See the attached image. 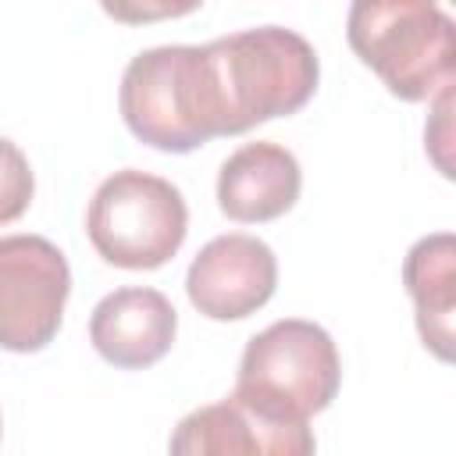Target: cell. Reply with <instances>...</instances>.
I'll use <instances>...</instances> for the list:
<instances>
[{"mask_svg": "<svg viewBox=\"0 0 456 456\" xmlns=\"http://www.w3.org/2000/svg\"><path fill=\"white\" fill-rule=\"evenodd\" d=\"M346 36L399 100H431L452 86L456 21L431 0H356Z\"/></svg>", "mask_w": 456, "mask_h": 456, "instance_id": "obj_2", "label": "cell"}, {"mask_svg": "<svg viewBox=\"0 0 456 456\" xmlns=\"http://www.w3.org/2000/svg\"><path fill=\"white\" fill-rule=\"evenodd\" d=\"M71 292L64 253L43 235H0V346L36 353L53 342Z\"/></svg>", "mask_w": 456, "mask_h": 456, "instance_id": "obj_6", "label": "cell"}, {"mask_svg": "<svg viewBox=\"0 0 456 456\" xmlns=\"http://www.w3.org/2000/svg\"><path fill=\"white\" fill-rule=\"evenodd\" d=\"M278 285L274 249L246 232L210 239L189 264V303L210 321H242L256 314Z\"/></svg>", "mask_w": 456, "mask_h": 456, "instance_id": "obj_8", "label": "cell"}, {"mask_svg": "<svg viewBox=\"0 0 456 456\" xmlns=\"http://www.w3.org/2000/svg\"><path fill=\"white\" fill-rule=\"evenodd\" d=\"M0 431H4V420H0Z\"/></svg>", "mask_w": 456, "mask_h": 456, "instance_id": "obj_13", "label": "cell"}, {"mask_svg": "<svg viewBox=\"0 0 456 456\" xmlns=\"http://www.w3.org/2000/svg\"><path fill=\"white\" fill-rule=\"evenodd\" d=\"M299 160L278 142H246L217 171V207L232 221H274L299 200Z\"/></svg>", "mask_w": 456, "mask_h": 456, "instance_id": "obj_10", "label": "cell"}, {"mask_svg": "<svg viewBox=\"0 0 456 456\" xmlns=\"http://www.w3.org/2000/svg\"><path fill=\"white\" fill-rule=\"evenodd\" d=\"M86 232L107 264L153 271L182 249L189 232V207L178 185L167 178L125 167L103 178L93 192Z\"/></svg>", "mask_w": 456, "mask_h": 456, "instance_id": "obj_5", "label": "cell"}, {"mask_svg": "<svg viewBox=\"0 0 456 456\" xmlns=\"http://www.w3.org/2000/svg\"><path fill=\"white\" fill-rule=\"evenodd\" d=\"M306 420L264 413L239 395L207 403L178 420L167 456H314Z\"/></svg>", "mask_w": 456, "mask_h": 456, "instance_id": "obj_7", "label": "cell"}, {"mask_svg": "<svg viewBox=\"0 0 456 456\" xmlns=\"http://www.w3.org/2000/svg\"><path fill=\"white\" fill-rule=\"evenodd\" d=\"M36 192V178L28 167V157L18 150V142L0 135V224L18 221Z\"/></svg>", "mask_w": 456, "mask_h": 456, "instance_id": "obj_12", "label": "cell"}, {"mask_svg": "<svg viewBox=\"0 0 456 456\" xmlns=\"http://www.w3.org/2000/svg\"><path fill=\"white\" fill-rule=\"evenodd\" d=\"M118 103L128 132L153 150L189 153L217 139L200 46L175 43L135 53L121 75Z\"/></svg>", "mask_w": 456, "mask_h": 456, "instance_id": "obj_4", "label": "cell"}, {"mask_svg": "<svg viewBox=\"0 0 456 456\" xmlns=\"http://www.w3.org/2000/svg\"><path fill=\"white\" fill-rule=\"evenodd\" d=\"M338 385L342 363L331 335L314 321L285 317L246 342L232 395L264 413L306 420L331 406Z\"/></svg>", "mask_w": 456, "mask_h": 456, "instance_id": "obj_3", "label": "cell"}, {"mask_svg": "<svg viewBox=\"0 0 456 456\" xmlns=\"http://www.w3.org/2000/svg\"><path fill=\"white\" fill-rule=\"evenodd\" d=\"M403 285L417 310V331L438 360H452V310H456V239L452 232L424 235L403 260Z\"/></svg>", "mask_w": 456, "mask_h": 456, "instance_id": "obj_11", "label": "cell"}, {"mask_svg": "<svg viewBox=\"0 0 456 456\" xmlns=\"http://www.w3.org/2000/svg\"><path fill=\"white\" fill-rule=\"evenodd\" d=\"M178 331V314L171 299L146 285L114 289L93 306L89 317V342L96 353L121 367V370H142L167 356Z\"/></svg>", "mask_w": 456, "mask_h": 456, "instance_id": "obj_9", "label": "cell"}, {"mask_svg": "<svg viewBox=\"0 0 456 456\" xmlns=\"http://www.w3.org/2000/svg\"><path fill=\"white\" fill-rule=\"evenodd\" d=\"M200 57L217 135H239L271 118L296 114L321 78L310 39L281 25L210 39L200 46Z\"/></svg>", "mask_w": 456, "mask_h": 456, "instance_id": "obj_1", "label": "cell"}]
</instances>
